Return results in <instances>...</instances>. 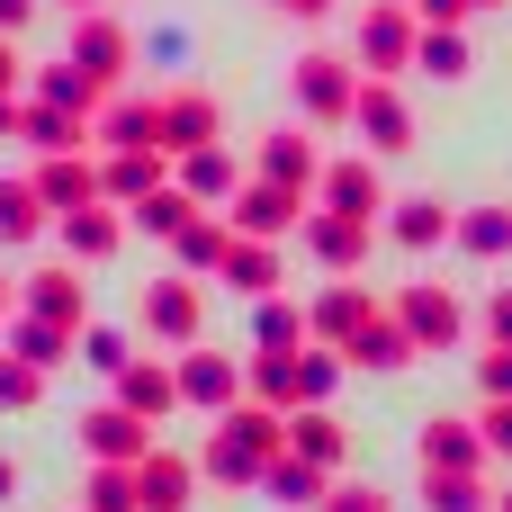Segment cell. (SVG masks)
Here are the masks:
<instances>
[{
  "mask_svg": "<svg viewBox=\"0 0 512 512\" xmlns=\"http://www.w3.org/2000/svg\"><path fill=\"white\" fill-rule=\"evenodd\" d=\"M27 396H36V360L9 351V360H0V405H27Z\"/></svg>",
  "mask_w": 512,
  "mask_h": 512,
  "instance_id": "23",
  "label": "cell"
},
{
  "mask_svg": "<svg viewBox=\"0 0 512 512\" xmlns=\"http://www.w3.org/2000/svg\"><path fill=\"white\" fill-rule=\"evenodd\" d=\"M225 270H234L243 288H270V252H234V243H225Z\"/></svg>",
  "mask_w": 512,
  "mask_h": 512,
  "instance_id": "28",
  "label": "cell"
},
{
  "mask_svg": "<svg viewBox=\"0 0 512 512\" xmlns=\"http://www.w3.org/2000/svg\"><path fill=\"white\" fill-rule=\"evenodd\" d=\"M108 189H117V198H144V189H153V162H135V153H126V162L108 171Z\"/></svg>",
  "mask_w": 512,
  "mask_h": 512,
  "instance_id": "26",
  "label": "cell"
},
{
  "mask_svg": "<svg viewBox=\"0 0 512 512\" xmlns=\"http://www.w3.org/2000/svg\"><path fill=\"white\" fill-rule=\"evenodd\" d=\"M36 198H45V207H63V216H72V207H81V198H90V171H81V162H45V171H36Z\"/></svg>",
  "mask_w": 512,
  "mask_h": 512,
  "instance_id": "10",
  "label": "cell"
},
{
  "mask_svg": "<svg viewBox=\"0 0 512 512\" xmlns=\"http://www.w3.org/2000/svg\"><path fill=\"white\" fill-rule=\"evenodd\" d=\"M9 486H18V477H9V468H0V495H9Z\"/></svg>",
  "mask_w": 512,
  "mask_h": 512,
  "instance_id": "36",
  "label": "cell"
},
{
  "mask_svg": "<svg viewBox=\"0 0 512 512\" xmlns=\"http://www.w3.org/2000/svg\"><path fill=\"white\" fill-rule=\"evenodd\" d=\"M180 396H189V405H225V396H234V369H225V360H189V369H180Z\"/></svg>",
  "mask_w": 512,
  "mask_h": 512,
  "instance_id": "12",
  "label": "cell"
},
{
  "mask_svg": "<svg viewBox=\"0 0 512 512\" xmlns=\"http://www.w3.org/2000/svg\"><path fill=\"white\" fill-rule=\"evenodd\" d=\"M351 117H360V135H369L378 153H396V144L414 135V126H405V108H396V90H360V99H351Z\"/></svg>",
  "mask_w": 512,
  "mask_h": 512,
  "instance_id": "3",
  "label": "cell"
},
{
  "mask_svg": "<svg viewBox=\"0 0 512 512\" xmlns=\"http://www.w3.org/2000/svg\"><path fill=\"white\" fill-rule=\"evenodd\" d=\"M0 315H9V288H0Z\"/></svg>",
  "mask_w": 512,
  "mask_h": 512,
  "instance_id": "37",
  "label": "cell"
},
{
  "mask_svg": "<svg viewBox=\"0 0 512 512\" xmlns=\"http://www.w3.org/2000/svg\"><path fill=\"white\" fill-rule=\"evenodd\" d=\"M486 441H495V450H512V405H495V414H486Z\"/></svg>",
  "mask_w": 512,
  "mask_h": 512,
  "instance_id": "32",
  "label": "cell"
},
{
  "mask_svg": "<svg viewBox=\"0 0 512 512\" xmlns=\"http://www.w3.org/2000/svg\"><path fill=\"white\" fill-rule=\"evenodd\" d=\"M45 225V198H36V180H0V234L9 243H27Z\"/></svg>",
  "mask_w": 512,
  "mask_h": 512,
  "instance_id": "8",
  "label": "cell"
},
{
  "mask_svg": "<svg viewBox=\"0 0 512 512\" xmlns=\"http://www.w3.org/2000/svg\"><path fill=\"white\" fill-rule=\"evenodd\" d=\"M72 63H81V72H99V81H108V72H117V63H126V36H117V27H108V18H81V27H72Z\"/></svg>",
  "mask_w": 512,
  "mask_h": 512,
  "instance_id": "4",
  "label": "cell"
},
{
  "mask_svg": "<svg viewBox=\"0 0 512 512\" xmlns=\"http://www.w3.org/2000/svg\"><path fill=\"white\" fill-rule=\"evenodd\" d=\"M90 450H99V459H144L135 414H99V423H90Z\"/></svg>",
  "mask_w": 512,
  "mask_h": 512,
  "instance_id": "13",
  "label": "cell"
},
{
  "mask_svg": "<svg viewBox=\"0 0 512 512\" xmlns=\"http://www.w3.org/2000/svg\"><path fill=\"white\" fill-rule=\"evenodd\" d=\"M441 234H450L441 198H414V207H396V243H414V252H423V243H441Z\"/></svg>",
  "mask_w": 512,
  "mask_h": 512,
  "instance_id": "11",
  "label": "cell"
},
{
  "mask_svg": "<svg viewBox=\"0 0 512 512\" xmlns=\"http://www.w3.org/2000/svg\"><path fill=\"white\" fill-rule=\"evenodd\" d=\"M414 54H423V63H432V72H441V81H450V72H459V63H468V45H459V36H423V45H414Z\"/></svg>",
  "mask_w": 512,
  "mask_h": 512,
  "instance_id": "24",
  "label": "cell"
},
{
  "mask_svg": "<svg viewBox=\"0 0 512 512\" xmlns=\"http://www.w3.org/2000/svg\"><path fill=\"white\" fill-rule=\"evenodd\" d=\"M144 225H153V234H180V225H189V198H144Z\"/></svg>",
  "mask_w": 512,
  "mask_h": 512,
  "instance_id": "27",
  "label": "cell"
},
{
  "mask_svg": "<svg viewBox=\"0 0 512 512\" xmlns=\"http://www.w3.org/2000/svg\"><path fill=\"white\" fill-rule=\"evenodd\" d=\"M171 396H180V387H171L162 369H126V405H135V414H162Z\"/></svg>",
  "mask_w": 512,
  "mask_h": 512,
  "instance_id": "19",
  "label": "cell"
},
{
  "mask_svg": "<svg viewBox=\"0 0 512 512\" xmlns=\"http://www.w3.org/2000/svg\"><path fill=\"white\" fill-rule=\"evenodd\" d=\"M18 90V54H9V36H0V99Z\"/></svg>",
  "mask_w": 512,
  "mask_h": 512,
  "instance_id": "33",
  "label": "cell"
},
{
  "mask_svg": "<svg viewBox=\"0 0 512 512\" xmlns=\"http://www.w3.org/2000/svg\"><path fill=\"white\" fill-rule=\"evenodd\" d=\"M27 9H36V0H0V27H27Z\"/></svg>",
  "mask_w": 512,
  "mask_h": 512,
  "instance_id": "34",
  "label": "cell"
},
{
  "mask_svg": "<svg viewBox=\"0 0 512 512\" xmlns=\"http://www.w3.org/2000/svg\"><path fill=\"white\" fill-rule=\"evenodd\" d=\"M504 512H512V504H504Z\"/></svg>",
  "mask_w": 512,
  "mask_h": 512,
  "instance_id": "39",
  "label": "cell"
},
{
  "mask_svg": "<svg viewBox=\"0 0 512 512\" xmlns=\"http://www.w3.org/2000/svg\"><path fill=\"white\" fill-rule=\"evenodd\" d=\"M495 333H504V351H512V297H495Z\"/></svg>",
  "mask_w": 512,
  "mask_h": 512,
  "instance_id": "35",
  "label": "cell"
},
{
  "mask_svg": "<svg viewBox=\"0 0 512 512\" xmlns=\"http://www.w3.org/2000/svg\"><path fill=\"white\" fill-rule=\"evenodd\" d=\"M297 450H306V459L324 468V459H342V432H333L324 414H306V423H297Z\"/></svg>",
  "mask_w": 512,
  "mask_h": 512,
  "instance_id": "21",
  "label": "cell"
},
{
  "mask_svg": "<svg viewBox=\"0 0 512 512\" xmlns=\"http://www.w3.org/2000/svg\"><path fill=\"white\" fill-rule=\"evenodd\" d=\"M423 468H432V477H468V468H477L468 423H432V432H423Z\"/></svg>",
  "mask_w": 512,
  "mask_h": 512,
  "instance_id": "5",
  "label": "cell"
},
{
  "mask_svg": "<svg viewBox=\"0 0 512 512\" xmlns=\"http://www.w3.org/2000/svg\"><path fill=\"white\" fill-rule=\"evenodd\" d=\"M207 135H216V108H207V99H162V108H153V144L198 153Z\"/></svg>",
  "mask_w": 512,
  "mask_h": 512,
  "instance_id": "1",
  "label": "cell"
},
{
  "mask_svg": "<svg viewBox=\"0 0 512 512\" xmlns=\"http://www.w3.org/2000/svg\"><path fill=\"white\" fill-rule=\"evenodd\" d=\"M405 324H414V342H450V333H459V306H450L441 288H414V297H405Z\"/></svg>",
  "mask_w": 512,
  "mask_h": 512,
  "instance_id": "7",
  "label": "cell"
},
{
  "mask_svg": "<svg viewBox=\"0 0 512 512\" xmlns=\"http://www.w3.org/2000/svg\"><path fill=\"white\" fill-rule=\"evenodd\" d=\"M486 387H495V396H512V351H495V360H486Z\"/></svg>",
  "mask_w": 512,
  "mask_h": 512,
  "instance_id": "31",
  "label": "cell"
},
{
  "mask_svg": "<svg viewBox=\"0 0 512 512\" xmlns=\"http://www.w3.org/2000/svg\"><path fill=\"white\" fill-rule=\"evenodd\" d=\"M432 512H477V486L468 477H432Z\"/></svg>",
  "mask_w": 512,
  "mask_h": 512,
  "instance_id": "25",
  "label": "cell"
},
{
  "mask_svg": "<svg viewBox=\"0 0 512 512\" xmlns=\"http://www.w3.org/2000/svg\"><path fill=\"white\" fill-rule=\"evenodd\" d=\"M243 225H252V234H279V225H288V189H261V198L243 207Z\"/></svg>",
  "mask_w": 512,
  "mask_h": 512,
  "instance_id": "22",
  "label": "cell"
},
{
  "mask_svg": "<svg viewBox=\"0 0 512 512\" xmlns=\"http://www.w3.org/2000/svg\"><path fill=\"white\" fill-rule=\"evenodd\" d=\"M63 243L99 261V252H117V225H108V216H90V207H72V216H63Z\"/></svg>",
  "mask_w": 512,
  "mask_h": 512,
  "instance_id": "16",
  "label": "cell"
},
{
  "mask_svg": "<svg viewBox=\"0 0 512 512\" xmlns=\"http://www.w3.org/2000/svg\"><path fill=\"white\" fill-rule=\"evenodd\" d=\"M459 243H468V252H504V243H512V216H504V207H477V216L459 225Z\"/></svg>",
  "mask_w": 512,
  "mask_h": 512,
  "instance_id": "18",
  "label": "cell"
},
{
  "mask_svg": "<svg viewBox=\"0 0 512 512\" xmlns=\"http://www.w3.org/2000/svg\"><path fill=\"white\" fill-rule=\"evenodd\" d=\"M333 207H342V216H378V180H369L360 162H351V171H333Z\"/></svg>",
  "mask_w": 512,
  "mask_h": 512,
  "instance_id": "17",
  "label": "cell"
},
{
  "mask_svg": "<svg viewBox=\"0 0 512 512\" xmlns=\"http://www.w3.org/2000/svg\"><path fill=\"white\" fill-rule=\"evenodd\" d=\"M144 315H153V333H171V342H189V333H198V297H189L180 279H171V288H153V297H144Z\"/></svg>",
  "mask_w": 512,
  "mask_h": 512,
  "instance_id": "6",
  "label": "cell"
},
{
  "mask_svg": "<svg viewBox=\"0 0 512 512\" xmlns=\"http://www.w3.org/2000/svg\"><path fill=\"white\" fill-rule=\"evenodd\" d=\"M360 54H369V63H387V72H396V63H405V54H414V27H405V18H369V27H360Z\"/></svg>",
  "mask_w": 512,
  "mask_h": 512,
  "instance_id": "9",
  "label": "cell"
},
{
  "mask_svg": "<svg viewBox=\"0 0 512 512\" xmlns=\"http://www.w3.org/2000/svg\"><path fill=\"white\" fill-rule=\"evenodd\" d=\"M297 90H306V108H315V117H333V108L351 99V90H342V63H306V72H297Z\"/></svg>",
  "mask_w": 512,
  "mask_h": 512,
  "instance_id": "14",
  "label": "cell"
},
{
  "mask_svg": "<svg viewBox=\"0 0 512 512\" xmlns=\"http://www.w3.org/2000/svg\"><path fill=\"white\" fill-rule=\"evenodd\" d=\"M261 342H270V351H288V342H297V315H288V306H270V315H261Z\"/></svg>",
  "mask_w": 512,
  "mask_h": 512,
  "instance_id": "29",
  "label": "cell"
},
{
  "mask_svg": "<svg viewBox=\"0 0 512 512\" xmlns=\"http://www.w3.org/2000/svg\"><path fill=\"white\" fill-rule=\"evenodd\" d=\"M72 306H81V297H72V279H63V270H54V279H36V315H45V324H72Z\"/></svg>",
  "mask_w": 512,
  "mask_h": 512,
  "instance_id": "20",
  "label": "cell"
},
{
  "mask_svg": "<svg viewBox=\"0 0 512 512\" xmlns=\"http://www.w3.org/2000/svg\"><path fill=\"white\" fill-rule=\"evenodd\" d=\"M135 504H144V512H180V504H189V468L144 450V468H135Z\"/></svg>",
  "mask_w": 512,
  "mask_h": 512,
  "instance_id": "2",
  "label": "cell"
},
{
  "mask_svg": "<svg viewBox=\"0 0 512 512\" xmlns=\"http://www.w3.org/2000/svg\"><path fill=\"white\" fill-rule=\"evenodd\" d=\"M468 9H477V0H468Z\"/></svg>",
  "mask_w": 512,
  "mask_h": 512,
  "instance_id": "38",
  "label": "cell"
},
{
  "mask_svg": "<svg viewBox=\"0 0 512 512\" xmlns=\"http://www.w3.org/2000/svg\"><path fill=\"white\" fill-rule=\"evenodd\" d=\"M324 512H387V495H378V486H369V495H333Z\"/></svg>",
  "mask_w": 512,
  "mask_h": 512,
  "instance_id": "30",
  "label": "cell"
},
{
  "mask_svg": "<svg viewBox=\"0 0 512 512\" xmlns=\"http://www.w3.org/2000/svg\"><path fill=\"white\" fill-rule=\"evenodd\" d=\"M270 180H279V189H306V180H315V153H306V135H279V144H270Z\"/></svg>",
  "mask_w": 512,
  "mask_h": 512,
  "instance_id": "15",
  "label": "cell"
}]
</instances>
